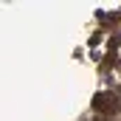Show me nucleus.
Returning a JSON list of instances; mask_svg holds the SVG:
<instances>
[{"mask_svg":"<svg viewBox=\"0 0 121 121\" xmlns=\"http://www.w3.org/2000/svg\"><path fill=\"white\" fill-rule=\"evenodd\" d=\"M121 101L113 96V93H99L96 99H93V107L99 110V113H118L121 107H118Z\"/></svg>","mask_w":121,"mask_h":121,"instance_id":"1","label":"nucleus"}]
</instances>
